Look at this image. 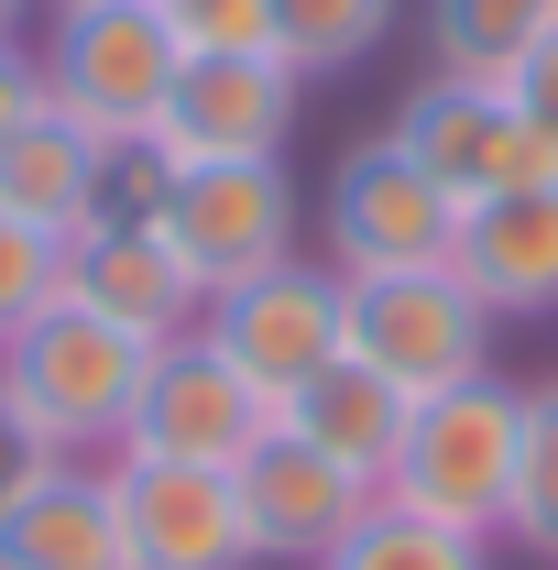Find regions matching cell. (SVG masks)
Here are the masks:
<instances>
[{"label": "cell", "mask_w": 558, "mask_h": 570, "mask_svg": "<svg viewBox=\"0 0 558 570\" xmlns=\"http://www.w3.org/2000/svg\"><path fill=\"white\" fill-rule=\"evenodd\" d=\"M153 352H165V341H132V330H110V318H88V307L56 296V307L0 352V406L33 428L56 461H99V450L121 461Z\"/></svg>", "instance_id": "1"}, {"label": "cell", "mask_w": 558, "mask_h": 570, "mask_svg": "<svg viewBox=\"0 0 558 570\" xmlns=\"http://www.w3.org/2000/svg\"><path fill=\"white\" fill-rule=\"evenodd\" d=\"M515 461H526V384L471 373V384L417 395L406 450H395V472H383V504H406L427 527L504 538V515H515Z\"/></svg>", "instance_id": "2"}, {"label": "cell", "mask_w": 558, "mask_h": 570, "mask_svg": "<svg viewBox=\"0 0 558 570\" xmlns=\"http://www.w3.org/2000/svg\"><path fill=\"white\" fill-rule=\"evenodd\" d=\"M33 67H44V99L67 121H88L99 142H121V132H153L165 121L187 45H176V22L153 0H77V11L44 22Z\"/></svg>", "instance_id": "3"}, {"label": "cell", "mask_w": 558, "mask_h": 570, "mask_svg": "<svg viewBox=\"0 0 558 570\" xmlns=\"http://www.w3.org/2000/svg\"><path fill=\"white\" fill-rule=\"evenodd\" d=\"M198 341L285 406L296 384H318V373L350 352V275H340V264L285 253V264H263V275L219 285L209 307H198Z\"/></svg>", "instance_id": "4"}, {"label": "cell", "mask_w": 558, "mask_h": 570, "mask_svg": "<svg viewBox=\"0 0 558 570\" xmlns=\"http://www.w3.org/2000/svg\"><path fill=\"white\" fill-rule=\"evenodd\" d=\"M492 318L460 264H417V275H361L350 285V362H372L383 384L438 395V384H471L492 373Z\"/></svg>", "instance_id": "5"}, {"label": "cell", "mask_w": 558, "mask_h": 570, "mask_svg": "<svg viewBox=\"0 0 558 570\" xmlns=\"http://www.w3.org/2000/svg\"><path fill=\"white\" fill-rule=\"evenodd\" d=\"M449 253H460V198L395 132L350 142L329 165V264L350 285L361 275H417V264H449Z\"/></svg>", "instance_id": "6"}, {"label": "cell", "mask_w": 558, "mask_h": 570, "mask_svg": "<svg viewBox=\"0 0 558 570\" xmlns=\"http://www.w3.org/2000/svg\"><path fill=\"white\" fill-rule=\"evenodd\" d=\"M395 142L460 198V219L482 198H515V187H548L558 176V142L515 110V88H482V77H427L417 99L395 110Z\"/></svg>", "instance_id": "7"}, {"label": "cell", "mask_w": 558, "mask_h": 570, "mask_svg": "<svg viewBox=\"0 0 558 570\" xmlns=\"http://www.w3.org/2000/svg\"><path fill=\"white\" fill-rule=\"evenodd\" d=\"M275 439V395L252 384V373H230V362L187 330V341H165L153 373H142V406H132V461H198V472H241L252 450Z\"/></svg>", "instance_id": "8"}, {"label": "cell", "mask_w": 558, "mask_h": 570, "mask_svg": "<svg viewBox=\"0 0 558 570\" xmlns=\"http://www.w3.org/2000/svg\"><path fill=\"white\" fill-rule=\"evenodd\" d=\"M296 99H307V77L285 67V56H187L153 142L176 165H285Z\"/></svg>", "instance_id": "9"}, {"label": "cell", "mask_w": 558, "mask_h": 570, "mask_svg": "<svg viewBox=\"0 0 558 570\" xmlns=\"http://www.w3.org/2000/svg\"><path fill=\"white\" fill-rule=\"evenodd\" d=\"M165 242L187 253V275L241 285L296 253V187L285 165H176V198H165Z\"/></svg>", "instance_id": "10"}, {"label": "cell", "mask_w": 558, "mask_h": 570, "mask_svg": "<svg viewBox=\"0 0 558 570\" xmlns=\"http://www.w3.org/2000/svg\"><path fill=\"white\" fill-rule=\"evenodd\" d=\"M67 307L132 330V341H187L209 285L187 275L165 219H88V230H67Z\"/></svg>", "instance_id": "11"}, {"label": "cell", "mask_w": 558, "mask_h": 570, "mask_svg": "<svg viewBox=\"0 0 558 570\" xmlns=\"http://www.w3.org/2000/svg\"><path fill=\"white\" fill-rule=\"evenodd\" d=\"M110 494H121V538H132V570H252V527H241V494L230 472H198V461H110Z\"/></svg>", "instance_id": "12"}, {"label": "cell", "mask_w": 558, "mask_h": 570, "mask_svg": "<svg viewBox=\"0 0 558 570\" xmlns=\"http://www.w3.org/2000/svg\"><path fill=\"white\" fill-rule=\"evenodd\" d=\"M230 494H241V527H252V560H307V570H318L350 527L383 504L361 472L318 461V450H307L285 417H275V439H263V450L230 472Z\"/></svg>", "instance_id": "13"}, {"label": "cell", "mask_w": 558, "mask_h": 570, "mask_svg": "<svg viewBox=\"0 0 558 570\" xmlns=\"http://www.w3.org/2000/svg\"><path fill=\"white\" fill-rule=\"evenodd\" d=\"M0 570H132L110 461H56L33 494L0 515Z\"/></svg>", "instance_id": "14"}, {"label": "cell", "mask_w": 558, "mask_h": 570, "mask_svg": "<svg viewBox=\"0 0 558 570\" xmlns=\"http://www.w3.org/2000/svg\"><path fill=\"white\" fill-rule=\"evenodd\" d=\"M471 296L492 318H558V176L548 187H515V198H482L460 219V253H449Z\"/></svg>", "instance_id": "15"}, {"label": "cell", "mask_w": 558, "mask_h": 570, "mask_svg": "<svg viewBox=\"0 0 558 570\" xmlns=\"http://www.w3.org/2000/svg\"><path fill=\"white\" fill-rule=\"evenodd\" d=\"M275 417L296 428L318 461H340V472H361V483L383 494V472H395V450H406V417H417V395H406V384H383L372 362H350V352H340L318 384H296Z\"/></svg>", "instance_id": "16"}, {"label": "cell", "mask_w": 558, "mask_h": 570, "mask_svg": "<svg viewBox=\"0 0 558 570\" xmlns=\"http://www.w3.org/2000/svg\"><path fill=\"white\" fill-rule=\"evenodd\" d=\"M88 176H99V132L88 121H67L56 99L22 121V132L0 142V209L33 219V230H88Z\"/></svg>", "instance_id": "17"}, {"label": "cell", "mask_w": 558, "mask_h": 570, "mask_svg": "<svg viewBox=\"0 0 558 570\" xmlns=\"http://www.w3.org/2000/svg\"><path fill=\"white\" fill-rule=\"evenodd\" d=\"M558 33V0H427V77H504Z\"/></svg>", "instance_id": "18"}, {"label": "cell", "mask_w": 558, "mask_h": 570, "mask_svg": "<svg viewBox=\"0 0 558 570\" xmlns=\"http://www.w3.org/2000/svg\"><path fill=\"white\" fill-rule=\"evenodd\" d=\"M395 22H406V0H275V56L296 77H350Z\"/></svg>", "instance_id": "19"}, {"label": "cell", "mask_w": 558, "mask_h": 570, "mask_svg": "<svg viewBox=\"0 0 558 570\" xmlns=\"http://www.w3.org/2000/svg\"><path fill=\"white\" fill-rule=\"evenodd\" d=\"M318 570H492V538H471V527H427V515H406V504H372Z\"/></svg>", "instance_id": "20"}, {"label": "cell", "mask_w": 558, "mask_h": 570, "mask_svg": "<svg viewBox=\"0 0 558 570\" xmlns=\"http://www.w3.org/2000/svg\"><path fill=\"white\" fill-rule=\"evenodd\" d=\"M504 538L558 560V384H526V461H515V515H504Z\"/></svg>", "instance_id": "21"}, {"label": "cell", "mask_w": 558, "mask_h": 570, "mask_svg": "<svg viewBox=\"0 0 558 570\" xmlns=\"http://www.w3.org/2000/svg\"><path fill=\"white\" fill-rule=\"evenodd\" d=\"M56 296H67V242L0 209V352H11V341H22Z\"/></svg>", "instance_id": "22"}, {"label": "cell", "mask_w": 558, "mask_h": 570, "mask_svg": "<svg viewBox=\"0 0 558 570\" xmlns=\"http://www.w3.org/2000/svg\"><path fill=\"white\" fill-rule=\"evenodd\" d=\"M165 198H176V154H165L153 132L99 142V176H88V219H165Z\"/></svg>", "instance_id": "23"}, {"label": "cell", "mask_w": 558, "mask_h": 570, "mask_svg": "<svg viewBox=\"0 0 558 570\" xmlns=\"http://www.w3.org/2000/svg\"><path fill=\"white\" fill-rule=\"evenodd\" d=\"M187 56H275V0H153Z\"/></svg>", "instance_id": "24"}, {"label": "cell", "mask_w": 558, "mask_h": 570, "mask_svg": "<svg viewBox=\"0 0 558 570\" xmlns=\"http://www.w3.org/2000/svg\"><path fill=\"white\" fill-rule=\"evenodd\" d=\"M44 472H56V450H44L33 428H22V417H11V406H0V515H11V504L33 494Z\"/></svg>", "instance_id": "25"}, {"label": "cell", "mask_w": 558, "mask_h": 570, "mask_svg": "<svg viewBox=\"0 0 558 570\" xmlns=\"http://www.w3.org/2000/svg\"><path fill=\"white\" fill-rule=\"evenodd\" d=\"M33 110H44V67H33V45L11 33V45H0V142L22 132Z\"/></svg>", "instance_id": "26"}, {"label": "cell", "mask_w": 558, "mask_h": 570, "mask_svg": "<svg viewBox=\"0 0 558 570\" xmlns=\"http://www.w3.org/2000/svg\"><path fill=\"white\" fill-rule=\"evenodd\" d=\"M504 88H515V110H526V121L558 142V33H548V45H537V56H526L515 77H504Z\"/></svg>", "instance_id": "27"}, {"label": "cell", "mask_w": 558, "mask_h": 570, "mask_svg": "<svg viewBox=\"0 0 558 570\" xmlns=\"http://www.w3.org/2000/svg\"><path fill=\"white\" fill-rule=\"evenodd\" d=\"M22 22H33V0H0V45H11V33H22Z\"/></svg>", "instance_id": "28"}, {"label": "cell", "mask_w": 558, "mask_h": 570, "mask_svg": "<svg viewBox=\"0 0 558 570\" xmlns=\"http://www.w3.org/2000/svg\"><path fill=\"white\" fill-rule=\"evenodd\" d=\"M44 11H77V0H44Z\"/></svg>", "instance_id": "29"}]
</instances>
